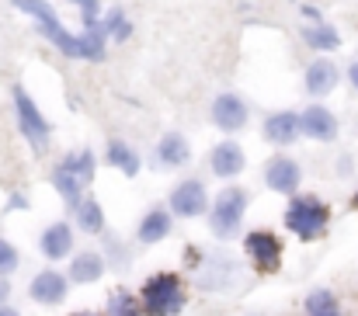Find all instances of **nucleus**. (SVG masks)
<instances>
[{"mask_svg": "<svg viewBox=\"0 0 358 316\" xmlns=\"http://www.w3.org/2000/svg\"><path fill=\"white\" fill-rule=\"evenodd\" d=\"M188 157H192V150H188L185 136H178V132H167L157 143V160L164 167H181V164H188Z\"/></svg>", "mask_w": 358, "mask_h": 316, "instance_id": "a211bd4d", "label": "nucleus"}, {"mask_svg": "<svg viewBox=\"0 0 358 316\" xmlns=\"http://www.w3.org/2000/svg\"><path fill=\"white\" fill-rule=\"evenodd\" d=\"M167 233H171V215L164 209H153L143 215V222H139V243H160Z\"/></svg>", "mask_w": 358, "mask_h": 316, "instance_id": "6ab92c4d", "label": "nucleus"}, {"mask_svg": "<svg viewBox=\"0 0 358 316\" xmlns=\"http://www.w3.org/2000/svg\"><path fill=\"white\" fill-rule=\"evenodd\" d=\"M129 31H132V24H129V17H125V10H112L108 17H105V35H112V38H129Z\"/></svg>", "mask_w": 358, "mask_h": 316, "instance_id": "393cba45", "label": "nucleus"}, {"mask_svg": "<svg viewBox=\"0 0 358 316\" xmlns=\"http://www.w3.org/2000/svg\"><path fill=\"white\" fill-rule=\"evenodd\" d=\"M327 222H331V212L324 202L317 199H292L289 209H285V226L299 236V240H317L327 233Z\"/></svg>", "mask_w": 358, "mask_h": 316, "instance_id": "20e7f679", "label": "nucleus"}, {"mask_svg": "<svg viewBox=\"0 0 358 316\" xmlns=\"http://www.w3.org/2000/svg\"><path fill=\"white\" fill-rule=\"evenodd\" d=\"M70 292V278H63L59 271H38L28 285V296L42 306H59Z\"/></svg>", "mask_w": 358, "mask_h": 316, "instance_id": "9d476101", "label": "nucleus"}, {"mask_svg": "<svg viewBox=\"0 0 358 316\" xmlns=\"http://www.w3.org/2000/svg\"><path fill=\"white\" fill-rule=\"evenodd\" d=\"M303 38H306V45L317 49V52H334V49L341 45V35H338L334 28H327V24H310V28L303 31Z\"/></svg>", "mask_w": 358, "mask_h": 316, "instance_id": "412c9836", "label": "nucleus"}, {"mask_svg": "<svg viewBox=\"0 0 358 316\" xmlns=\"http://www.w3.org/2000/svg\"><path fill=\"white\" fill-rule=\"evenodd\" d=\"M243 212H247V192H243V188H227V192L216 199L213 212H209L213 233H216L220 240L234 236L240 229V222H243Z\"/></svg>", "mask_w": 358, "mask_h": 316, "instance_id": "39448f33", "label": "nucleus"}, {"mask_svg": "<svg viewBox=\"0 0 358 316\" xmlns=\"http://www.w3.org/2000/svg\"><path fill=\"white\" fill-rule=\"evenodd\" d=\"M91 181H94V153L91 150H77V153L63 157V164L52 171V188L63 195V202L70 209H77L84 202V192Z\"/></svg>", "mask_w": 358, "mask_h": 316, "instance_id": "f257e3e1", "label": "nucleus"}, {"mask_svg": "<svg viewBox=\"0 0 358 316\" xmlns=\"http://www.w3.org/2000/svg\"><path fill=\"white\" fill-rule=\"evenodd\" d=\"M306 313L310 316L338 313V299H334V292H327V289H313V292L306 296Z\"/></svg>", "mask_w": 358, "mask_h": 316, "instance_id": "5701e85b", "label": "nucleus"}, {"mask_svg": "<svg viewBox=\"0 0 358 316\" xmlns=\"http://www.w3.org/2000/svg\"><path fill=\"white\" fill-rule=\"evenodd\" d=\"M171 209L181 219H195L209 209V195H206V185L202 181H181L174 192H171Z\"/></svg>", "mask_w": 358, "mask_h": 316, "instance_id": "6e6552de", "label": "nucleus"}, {"mask_svg": "<svg viewBox=\"0 0 358 316\" xmlns=\"http://www.w3.org/2000/svg\"><path fill=\"white\" fill-rule=\"evenodd\" d=\"M17 10H24V14H31L35 21H38V28H42V35L63 52V56H70V59H84V38L80 35H70L66 28H63V21L56 17V10L45 3V0H10Z\"/></svg>", "mask_w": 358, "mask_h": 316, "instance_id": "f03ea898", "label": "nucleus"}, {"mask_svg": "<svg viewBox=\"0 0 358 316\" xmlns=\"http://www.w3.org/2000/svg\"><path fill=\"white\" fill-rule=\"evenodd\" d=\"M243 250H247V257L254 261L257 271H278V264H282V243H278V236H271L264 229L247 233Z\"/></svg>", "mask_w": 358, "mask_h": 316, "instance_id": "0eeeda50", "label": "nucleus"}, {"mask_svg": "<svg viewBox=\"0 0 358 316\" xmlns=\"http://www.w3.org/2000/svg\"><path fill=\"white\" fill-rule=\"evenodd\" d=\"M299 125H303V136H310L313 143H331L338 136V118L324 105H310L306 111H299Z\"/></svg>", "mask_w": 358, "mask_h": 316, "instance_id": "9b49d317", "label": "nucleus"}, {"mask_svg": "<svg viewBox=\"0 0 358 316\" xmlns=\"http://www.w3.org/2000/svg\"><path fill=\"white\" fill-rule=\"evenodd\" d=\"M0 316H17V310H10V306L3 303V306H0Z\"/></svg>", "mask_w": 358, "mask_h": 316, "instance_id": "c756f323", "label": "nucleus"}, {"mask_svg": "<svg viewBox=\"0 0 358 316\" xmlns=\"http://www.w3.org/2000/svg\"><path fill=\"white\" fill-rule=\"evenodd\" d=\"M7 292H10V282H7V275H0V306L7 303Z\"/></svg>", "mask_w": 358, "mask_h": 316, "instance_id": "cd10ccee", "label": "nucleus"}, {"mask_svg": "<svg viewBox=\"0 0 358 316\" xmlns=\"http://www.w3.org/2000/svg\"><path fill=\"white\" fill-rule=\"evenodd\" d=\"M17 250H14V243H7V240H0V275H10L14 268H17Z\"/></svg>", "mask_w": 358, "mask_h": 316, "instance_id": "a878e982", "label": "nucleus"}, {"mask_svg": "<svg viewBox=\"0 0 358 316\" xmlns=\"http://www.w3.org/2000/svg\"><path fill=\"white\" fill-rule=\"evenodd\" d=\"M73 212H77L80 229H87V233H105V209H101L94 199H84Z\"/></svg>", "mask_w": 358, "mask_h": 316, "instance_id": "4be33fe9", "label": "nucleus"}, {"mask_svg": "<svg viewBox=\"0 0 358 316\" xmlns=\"http://www.w3.org/2000/svg\"><path fill=\"white\" fill-rule=\"evenodd\" d=\"M38 247H42V257H49V261L66 257V254L73 250V229H70V222H52V226L42 233Z\"/></svg>", "mask_w": 358, "mask_h": 316, "instance_id": "2eb2a0df", "label": "nucleus"}, {"mask_svg": "<svg viewBox=\"0 0 358 316\" xmlns=\"http://www.w3.org/2000/svg\"><path fill=\"white\" fill-rule=\"evenodd\" d=\"M327 316H341V313H327Z\"/></svg>", "mask_w": 358, "mask_h": 316, "instance_id": "2f4dec72", "label": "nucleus"}, {"mask_svg": "<svg viewBox=\"0 0 358 316\" xmlns=\"http://www.w3.org/2000/svg\"><path fill=\"white\" fill-rule=\"evenodd\" d=\"M355 209H358V192H355Z\"/></svg>", "mask_w": 358, "mask_h": 316, "instance_id": "7c9ffc66", "label": "nucleus"}, {"mask_svg": "<svg viewBox=\"0 0 358 316\" xmlns=\"http://www.w3.org/2000/svg\"><path fill=\"white\" fill-rule=\"evenodd\" d=\"M243 164H247V157H243L240 143H230V139L220 143L213 150V157H209V167H213L216 178H237L240 171H243Z\"/></svg>", "mask_w": 358, "mask_h": 316, "instance_id": "4468645a", "label": "nucleus"}, {"mask_svg": "<svg viewBox=\"0 0 358 316\" xmlns=\"http://www.w3.org/2000/svg\"><path fill=\"white\" fill-rule=\"evenodd\" d=\"M143 310L146 316H174L185 310V289H181V278L171 275V271H160L153 278H146L143 285Z\"/></svg>", "mask_w": 358, "mask_h": 316, "instance_id": "7ed1b4c3", "label": "nucleus"}, {"mask_svg": "<svg viewBox=\"0 0 358 316\" xmlns=\"http://www.w3.org/2000/svg\"><path fill=\"white\" fill-rule=\"evenodd\" d=\"M108 316H146L143 303H136L125 289H119L112 299H108Z\"/></svg>", "mask_w": 358, "mask_h": 316, "instance_id": "b1692460", "label": "nucleus"}, {"mask_svg": "<svg viewBox=\"0 0 358 316\" xmlns=\"http://www.w3.org/2000/svg\"><path fill=\"white\" fill-rule=\"evenodd\" d=\"M108 164H112L115 171H122L125 178H136V174H139V153H136L129 143H122V139L108 143Z\"/></svg>", "mask_w": 358, "mask_h": 316, "instance_id": "aec40b11", "label": "nucleus"}, {"mask_svg": "<svg viewBox=\"0 0 358 316\" xmlns=\"http://www.w3.org/2000/svg\"><path fill=\"white\" fill-rule=\"evenodd\" d=\"M348 77H352V84L358 87V63H352V70H348Z\"/></svg>", "mask_w": 358, "mask_h": 316, "instance_id": "c85d7f7f", "label": "nucleus"}, {"mask_svg": "<svg viewBox=\"0 0 358 316\" xmlns=\"http://www.w3.org/2000/svg\"><path fill=\"white\" fill-rule=\"evenodd\" d=\"M80 10H84V24L91 28V24H98V0H73Z\"/></svg>", "mask_w": 358, "mask_h": 316, "instance_id": "bb28decb", "label": "nucleus"}, {"mask_svg": "<svg viewBox=\"0 0 358 316\" xmlns=\"http://www.w3.org/2000/svg\"><path fill=\"white\" fill-rule=\"evenodd\" d=\"M338 87V66L331 59H313L310 70H306V91L313 98H324Z\"/></svg>", "mask_w": 358, "mask_h": 316, "instance_id": "f3484780", "label": "nucleus"}, {"mask_svg": "<svg viewBox=\"0 0 358 316\" xmlns=\"http://www.w3.org/2000/svg\"><path fill=\"white\" fill-rule=\"evenodd\" d=\"M77 316H91V313H77Z\"/></svg>", "mask_w": 358, "mask_h": 316, "instance_id": "473e14b6", "label": "nucleus"}, {"mask_svg": "<svg viewBox=\"0 0 358 316\" xmlns=\"http://www.w3.org/2000/svg\"><path fill=\"white\" fill-rule=\"evenodd\" d=\"M101 275H105V257L98 250H84V254H77L70 261V275L66 278L73 285H91V282H101Z\"/></svg>", "mask_w": 358, "mask_h": 316, "instance_id": "dca6fc26", "label": "nucleus"}, {"mask_svg": "<svg viewBox=\"0 0 358 316\" xmlns=\"http://www.w3.org/2000/svg\"><path fill=\"white\" fill-rule=\"evenodd\" d=\"M299 181H303V171H299L296 160H289V157H275V160H268V167H264V185H268L271 192H278V195H292V192L299 188Z\"/></svg>", "mask_w": 358, "mask_h": 316, "instance_id": "1a4fd4ad", "label": "nucleus"}, {"mask_svg": "<svg viewBox=\"0 0 358 316\" xmlns=\"http://www.w3.org/2000/svg\"><path fill=\"white\" fill-rule=\"evenodd\" d=\"M14 111H17V129H21V136L28 139L31 150L42 153V150L49 146V122L42 118L38 105L28 98L24 87H14Z\"/></svg>", "mask_w": 358, "mask_h": 316, "instance_id": "423d86ee", "label": "nucleus"}, {"mask_svg": "<svg viewBox=\"0 0 358 316\" xmlns=\"http://www.w3.org/2000/svg\"><path fill=\"white\" fill-rule=\"evenodd\" d=\"M213 122H216V129H223V132H237L247 125V105H243V98L237 94H220L216 101H213Z\"/></svg>", "mask_w": 358, "mask_h": 316, "instance_id": "f8f14e48", "label": "nucleus"}, {"mask_svg": "<svg viewBox=\"0 0 358 316\" xmlns=\"http://www.w3.org/2000/svg\"><path fill=\"white\" fill-rule=\"evenodd\" d=\"M299 132H303V125H299L296 111H275L264 118V139L271 146H289V143H296Z\"/></svg>", "mask_w": 358, "mask_h": 316, "instance_id": "ddd939ff", "label": "nucleus"}]
</instances>
